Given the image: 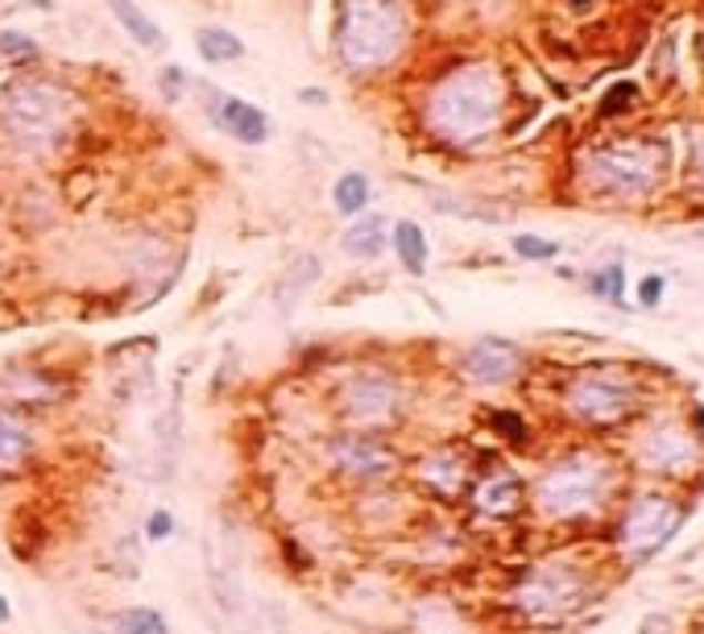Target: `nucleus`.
Listing matches in <instances>:
<instances>
[{"mask_svg": "<svg viewBox=\"0 0 704 634\" xmlns=\"http://www.w3.org/2000/svg\"><path fill=\"white\" fill-rule=\"evenodd\" d=\"M220 125L228 129L236 142H245V145H262L269 137L266 112L253 109L249 100H233V95L220 104Z\"/></svg>", "mask_w": 704, "mask_h": 634, "instance_id": "nucleus-12", "label": "nucleus"}, {"mask_svg": "<svg viewBox=\"0 0 704 634\" xmlns=\"http://www.w3.org/2000/svg\"><path fill=\"white\" fill-rule=\"evenodd\" d=\"M195 47H200V54H204L207 63H233V59L245 54V42L228 30H200Z\"/></svg>", "mask_w": 704, "mask_h": 634, "instance_id": "nucleus-21", "label": "nucleus"}, {"mask_svg": "<svg viewBox=\"0 0 704 634\" xmlns=\"http://www.w3.org/2000/svg\"><path fill=\"white\" fill-rule=\"evenodd\" d=\"M112 634H171V622L150 605H133L112 618Z\"/></svg>", "mask_w": 704, "mask_h": 634, "instance_id": "nucleus-20", "label": "nucleus"}, {"mask_svg": "<svg viewBox=\"0 0 704 634\" xmlns=\"http://www.w3.org/2000/svg\"><path fill=\"white\" fill-rule=\"evenodd\" d=\"M345 249L353 257H377L386 249V216H365L345 233Z\"/></svg>", "mask_w": 704, "mask_h": 634, "instance_id": "nucleus-18", "label": "nucleus"}, {"mask_svg": "<svg viewBox=\"0 0 704 634\" xmlns=\"http://www.w3.org/2000/svg\"><path fill=\"white\" fill-rule=\"evenodd\" d=\"M171 531H174L171 510H154V514H150V523H145V535H150V540H171Z\"/></svg>", "mask_w": 704, "mask_h": 634, "instance_id": "nucleus-26", "label": "nucleus"}, {"mask_svg": "<svg viewBox=\"0 0 704 634\" xmlns=\"http://www.w3.org/2000/svg\"><path fill=\"white\" fill-rule=\"evenodd\" d=\"M622 283H626V274H622V266H610V270L605 274H596L593 283V290H601V295H605V299L610 303H622Z\"/></svg>", "mask_w": 704, "mask_h": 634, "instance_id": "nucleus-24", "label": "nucleus"}, {"mask_svg": "<svg viewBox=\"0 0 704 634\" xmlns=\"http://www.w3.org/2000/svg\"><path fill=\"white\" fill-rule=\"evenodd\" d=\"M33 457V436L21 423V415L0 407V473H17Z\"/></svg>", "mask_w": 704, "mask_h": 634, "instance_id": "nucleus-13", "label": "nucleus"}, {"mask_svg": "<svg viewBox=\"0 0 704 634\" xmlns=\"http://www.w3.org/2000/svg\"><path fill=\"white\" fill-rule=\"evenodd\" d=\"M13 618V605H9V597H4V593H0V626H4V622Z\"/></svg>", "mask_w": 704, "mask_h": 634, "instance_id": "nucleus-30", "label": "nucleus"}, {"mask_svg": "<svg viewBox=\"0 0 704 634\" xmlns=\"http://www.w3.org/2000/svg\"><path fill=\"white\" fill-rule=\"evenodd\" d=\"M501 112V83L489 67H472L460 71L452 80H443L431 95L427 121L452 142H472L486 137L489 129L498 125Z\"/></svg>", "mask_w": 704, "mask_h": 634, "instance_id": "nucleus-2", "label": "nucleus"}, {"mask_svg": "<svg viewBox=\"0 0 704 634\" xmlns=\"http://www.w3.org/2000/svg\"><path fill=\"white\" fill-rule=\"evenodd\" d=\"M518 502H522V481H518L510 469L481 477V485L472 490V507L481 510V514H493V519H506V514H514Z\"/></svg>", "mask_w": 704, "mask_h": 634, "instance_id": "nucleus-11", "label": "nucleus"}, {"mask_svg": "<svg viewBox=\"0 0 704 634\" xmlns=\"http://www.w3.org/2000/svg\"><path fill=\"white\" fill-rule=\"evenodd\" d=\"M245 634H262V631H245Z\"/></svg>", "mask_w": 704, "mask_h": 634, "instance_id": "nucleus-32", "label": "nucleus"}, {"mask_svg": "<svg viewBox=\"0 0 704 634\" xmlns=\"http://www.w3.org/2000/svg\"><path fill=\"white\" fill-rule=\"evenodd\" d=\"M675 526H680V514L672 510L667 498H639V502L630 507L626 523H622V540L634 543L639 555L646 560V555L663 552V548L672 543Z\"/></svg>", "mask_w": 704, "mask_h": 634, "instance_id": "nucleus-9", "label": "nucleus"}, {"mask_svg": "<svg viewBox=\"0 0 704 634\" xmlns=\"http://www.w3.org/2000/svg\"><path fill=\"white\" fill-rule=\"evenodd\" d=\"M369 195H374L369 178L360 175V171H348V175L336 178V187H331V204H336V212H345V216H357V212L369 207Z\"/></svg>", "mask_w": 704, "mask_h": 634, "instance_id": "nucleus-19", "label": "nucleus"}, {"mask_svg": "<svg viewBox=\"0 0 704 634\" xmlns=\"http://www.w3.org/2000/svg\"><path fill=\"white\" fill-rule=\"evenodd\" d=\"M568 411L589 423H613L634 407V381L618 369H589L568 386Z\"/></svg>", "mask_w": 704, "mask_h": 634, "instance_id": "nucleus-7", "label": "nucleus"}, {"mask_svg": "<svg viewBox=\"0 0 704 634\" xmlns=\"http://www.w3.org/2000/svg\"><path fill=\"white\" fill-rule=\"evenodd\" d=\"M601 493H605V464L593 457H572L539 477L534 502L551 519H572V514L593 510Z\"/></svg>", "mask_w": 704, "mask_h": 634, "instance_id": "nucleus-4", "label": "nucleus"}, {"mask_svg": "<svg viewBox=\"0 0 704 634\" xmlns=\"http://www.w3.org/2000/svg\"><path fill=\"white\" fill-rule=\"evenodd\" d=\"M328 457L340 473L369 477V481H374V477L394 473V464H398L394 448L386 444L377 431H345V436H336V440L328 444Z\"/></svg>", "mask_w": 704, "mask_h": 634, "instance_id": "nucleus-8", "label": "nucleus"}, {"mask_svg": "<svg viewBox=\"0 0 704 634\" xmlns=\"http://www.w3.org/2000/svg\"><path fill=\"white\" fill-rule=\"evenodd\" d=\"M514 254L527 257V262H551V257L560 254V245H555V241H543V237L522 233V237H514Z\"/></svg>", "mask_w": 704, "mask_h": 634, "instance_id": "nucleus-23", "label": "nucleus"}, {"mask_svg": "<svg viewBox=\"0 0 704 634\" xmlns=\"http://www.w3.org/2000/svg\"><path fill=\"white\" fill-rule=\"evenodd\" d=\"M522 369V349L514 340H501V336H481L469 352H465V378L477 386H506L518 378Z\"/></svg>", "mask_w": 704, "mask_h": 634, "instance_id": "nucleus-10", "label": "nucleus"}, {"mask_svg": "<svg viewBox=\"0 0 704 634\" xmlns=\"http://www.w3.org/2000/svg\"><path fill=\"white\" fill-rule=\"evenodd\" d=\"M402 13L390 0H345L340 4V59L357 71L386 67L402 47Z\"/></svg>", "mask_w": 704, "mask_h": 634, "instance_id": "nucleus-3", "label": "nucleus"}, {"mask_svg": "<svg viewBox=\"0 0 704 634\" xmlns=\"http://www.w3.org/2000/svg\"><path fill=\"white\" fill-rule=\"evenodd\" d=\"M315 278H319V262H315L312 254H307V257H298L295 266H290V274H286V283L278 286V299H282V307H290V303H295L298 295H307V290H312Z\"/></svg>", "mask_w": 704, "mask_h": 634, "instance_id": "nucleus-22", "label": "nucleus"}, {"mask_svg": "<svg viewBox=\"0 0 704 634\" xmlns=\"http://www.w3.org/2000/svg\"><path fill=\"white\" fill-rule=\"evenodd\" d=\"M109 9L116 13V21L125 25L129 38H137L145 50H162V42H166V38H162V30H157L150 17L141 13L133 0H109Z\"/></svg>", "mask_w": 704, "mask_h": 634, "instance_id": "nucleus-17", "label": "nucleus"}, {"mask_svg": "<svg viewBox=\"0 0 704 634\" xmlns=\"http://www.w3.org/2000/svg\"><path fill=\"white\" fill-rule=\"evenodd\" d=\"M659 166H663V150L659 145H605L589 158V175L605 191L618 195H639V191L655 187Z\"/></svg>", "mask_w": 704, "mask_h": 634, "instance_id": "nucleus-6", "label": "nucleus"}, {"mask_svg": "<svg viewBox=\"0 0 704 634\" xmlns=\"http://www.w3.org/2000/svg\"><path fill=\"white\" fill-rule=\"evenodd\" d=\"M336 407H340V419L348 428L381 431L402 411V386L381 369H360L336 390Z\"/></svg>", "mask_w": 704, "mask_h": 634, "instance_id": "nucleus-5", "label": "nucleus"}, {"mask_svg": "<svg viewBox=\"0 0 704 634\" xmlns=\"http://www.w3.org/2000/svg\"><path fill=\"white\" fill-rule=\"evenodd\" d=\"M419 477L427 490H436L439 498H456L460 485H465V460L456 452H436L419 464Z\"/></svg>", "mask_w": 704, "mask_h": 634, "instance_id": "nucleus-14", "label": "nucleus"}, {"mask_svg": "<svg viewBox=\"0 0 704 634\" xmlns=\"http://www.w3.org/2000/svg\"><path fill=\"white\" fill-rule=\"evenodd\" d=\"M178 92H183V71H178V67H171V71L162 75V95L178 100Z\"/></svg>", "mask_w": 704, "mask_h": 634, "instance_id": "nucleus-29", "label": "nucleus"}, {"mask_svg": "<svg viewBox=\"0 0 704 634\" xmlns=\"http://www.w3.org/2000/svg\"><path fill=\"white\" fill-rule=\"evenodd\" d=\"M394 254H398V262H402V270H407V274L427 270V257H431V249H427V237H422V228L415 221H398V224H394Z\"/></svg>", "mask_w": 704, "mask_h": 634, "instance_id": "nucleus-15", "label": "nucleus"}, {"mask_svg": "<svg viewBox=\"0 0 704 634\" xmlns=\"http://www.w3.org/2000/svg\"><path fill=\"white\" fill-rule=\"evenodd\" d=\"M0 116L17 145L47 154L63 142L75 121V95L47 80H17L0 92Z\"/></svg>", "mask_w": 704, "mask_h": 634, "instance_id": "nucleus-1", "label": "nucleus"}, {"mask_svg": "<svg viewBox=\"0 0 704 634\" xmlns=\"http://www.w3.org/2000/svg\"><path fill=\"white\" fill-rule=\"evenodd\" d=\"M0 54H4V59H33L38 47L25 42V33H0Z\"/></svg>", "mask_w": 704, "mask_h": 634, "instance_id": "nucleus-25", "label": "nucleus"}, {"mask_svg": "<svg viewBox=\"0 0 704 634\" xmlns=\"http://www.w3.org/2000/svg\"><path fill=\"white\" fill-rule=\"evenodd\" d=\"M646 460L655 464L659 473H675V469H684L692 460V448H688V431L680 436V431H663L655 436L651 444H646Z\"/></svg>", "mask_w": 704, "mask_h": 634, "instance_id": "nucleus-16", "label": "nucleus"}, {"mask_svg": "<svg viewBox=\"0 0 704 634\" xmlns=\"http://www.w3.org/2000/svg\"><path fill=\"white\" fill-rule=\"evenodd\" d=\"M303 100H312V104H324V92L319 88H307V92H298Z\"/></svg>", "mask_w": 704, "mask_h": 634, "instance_id": "nucleus-31", "label": "nucleus"}, {"mask_svg": "<svg viewBox=\"0 0 704 634\" xmlns=\"http://www.w3.org/2000/svg\"><path fill=\"white\" fill-rule=\"evenodd\" d=\"M659 299H663V278H659V274H646L639 283V303L642 307H655Z\"/></svg>", "mask_w": 704, "mask_h": 634, "instance_id": "nucleus-27", "label": "nucleus"}, {"mask_svg": "<svg viewBox=\"0 0 704 634\" xmlns=\"http://www.w3.org/2000/svg\"><path fill=\"white\" fill-rule=\"evenodd\" d=\"M493 428H498V431H510V440H522V436H527V428H522V419H518V415H510V411H498V415H493Z\"/></svg>", "mask_w": 704, "mask_h": 634, "instance_id": "nucleus-28", "label": "nucleus"}]
</instances>
